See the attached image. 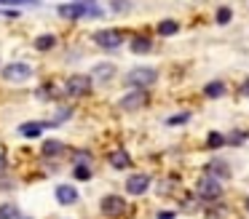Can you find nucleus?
<instances>
[{"label":"nucleus","instance_id":"13","mask_svg":"<svg viewBox=\"0 0 249 219\" xmlns=\"http://www.w3.org/2000/svg\"><path fill=\"white\" fill-rule=\"evenodd\" d=\"M107 163L113 166V168H129L131 166V155L126 152V150H113V152L107 155Z\"/></svg>","mask_w":249,"mask_h":219},{"label":"nucleus","instance_id":"32","mask_svg":"<svg viewBox=\"0 0 249 219\" xmlns=\"http://www.w3.org/2000/svg\"><path fill=\"white\" fill-rule=\"evenodd\" d=\"M174 217H177L174 211H161V214H158V219H174Z\"/></svg>","mask_w":249,"mask_h":219},{"label":"nucleus","instance_id":"33","mask_svg":"<svg viewBox=\"0 0 249 219\" xmlns=\"http://www.w3.org/2000/svg\"><path fill=\"white\" fill-rule=\"evenodd\" d=\"M241 94H244V96H249V80H244V85H241Z\"/></svg>","mask_w":249,"mask_h":219},{"label":"nucleus","instance_id":"35","mask_svg":"<svg viewBox=\"0 0 249 219\" xmlns=\"http://www.w3.org/2000/svg\"><path fill=\"white\" fill-rule=\"evenodd\" d=\"M244 206H247V211H249V195H247V201H244Z\"/></svg>","mask_w":249,"mask_h":219},{"label":"nucleus","instance_id":"18","mask_svg":"<svg viewBox=\"0 0 249 219\" xmlns=\"http://www.w3.org/2000/svg\"><path fill=\"white\" fill-rule=\"evenodd\" d=\"M0 219H22L17 203H0Z\"/></svg>","mask_w":249,"mask_h":219},{"label":"nucleus","instance_id":"11","mask_svg":"<svg viewBox=\"0 0 249 219\" xmlns=\"http://www.w3.org/2000/svg\"><path fill=\"white\" fill-rule=\"evenodd\" d=\"M56 195V203H62V206H72V203H78V190L72 185H59L54 190Z\"/></svg>","mask_w":249,"mask_h":219},{"label":"nucleus","instance_id":"14","mask_svg":"<svg viewBox=\"0 0 249 219\" xmlns=\"http://www.w3.org/2000/svg\"><path fill=\"white\" fill-rule=\"evenodd\" d=\"M129 48L142 56V53H150V51H153V40H150L147 35H134V37L129 40Z\"/></svg>","mask_w":249,"mask_h":219},{"label":"nucleus","instance_id":"16","mask_svg":"<svg viewBox=\"0 0 249 219\" xmlns=\"http://www.w3.org/2000/svg\"><path fill=\"white\" fill-rule=\"evenodd\" d=\"M204 96H209V99H220V96H225V83H222V80H212V83H206Z\"/></svg>","mask_w":249,"mask_h":219},{"label":"nucleus","instance_id":"26","mask_svg":"<svg viewBox=\"0 0 249 219\" xmlns=\"http://www.w3.org/2000/svg\"><path fill=\"white\" fill-rule=\"evenodd\" d=\"M190 120V112H179V115L166 118V126H179V123H188Z\"/></svg>","mask_w":249,"mask_h":219},{"label":"nucleus","instance_id":"2","mask_svg":"<svg viewBox=\"0 0 249 219\" xmlns=\"http://www.w3.org/2000/svg\"><path fill=\"white\" fill-rule=\"evenodd\" d=\"M156 80H158V72L153 67H134L126 75V85H131V88H150Z\"/></svg>","mask_w":249,"mask_h":219},{"label":"nucleus","instance_id":"1","mask_svg":"<svg viewBox=\"0 0 249 219\" xmlns=\"http://www.w3.org/2000/svg\"><path fill=\"white\" fill-rule=\"evenodd\" d=\"M196 192H198L201 201L214 203V201H220V198H222V185H220V179H217V176L204 174L198 179V185H196Z\"/></svg>","mask_w":249,"mask_h":219},{"label":"nucleus","instance_id":"22","mask_svg":"<svg viewBox=\"0 0 249 219\" xmlns=\"http://www.w3.org/2000/svg\"><path fill=\"white\" fill-rule=\"evenodd\" d=\"M70 115H72V107H59L56 118H54V120H49V126H51V128H54V126H62V123H65Z\"/></svg>","mask_w":249,"mask_h":219},{"label":"nucleus","instance_id":"30","mask_svg":"<svg viewBox=\"0 0 249 219\" xmlns=\"http://www.w3.org/2000/svg\"><path fill=\"white\" fill-rule=\"evenodd\" d=\"M244 139H247V134H231V136H228L225 142H231V144H241Z\"/></svg>","mask_w":249,"mask_h":219},{"label":"nucleus","instance_id":"27","mask_svg":"<svg viewBox=\"0 0 249 219\" xmlns=\"http://www.w3.org/2000/svg\"><path fill=\"white\" fill-rule=\"evenodd\" d=\"M75 166H89V160H91V152H86V150H81V152H75Z\"/></svg>","mask_w":249,"mask_h":219},{"label":"nucleus","instance_id":"7","mask_svg":"<svg viewBox=\"0 0 249 219\" xmlns=\"http://www.w3.org/2000/svg\"><path fill=\"white\" fill-rule=\"evenodd\" d=\"M94 43H97L99 48H118L121 43H124V32H118V30H99V32H94Z\"/></svg>","mask_w":249,"mask_h":219},{"label":"nucleus","instance_id":"29","mask_svg":"<svg viewBox=\"0 0 249 219\" xmlns=\"http://www.w3.org/2000/svg\"><path fill=\"white\" fill-rule=\"evenodd\" d=\"M3 5H40V0H0Z\"/></svg>","mask_w":249,"mask_h":219},{"label":"nucleus","instance_id":"8","mask_svg":"<svg viewBox=\"0 0 249 219\" xmlns=\"http://www.w3.org/2000/svg\"><path fill=\"white\" fill-rule=\"evenodd\" d=\"M147 187H150V176L147 174H129V179H126V192L129 195H142V192H147Z\"/></svg>","mask_w":249,"mask_h":219},{"label":"nucleus","instance_id":"34","mask_svg":"<svg viewBox=\"0 0 249 219\" xmlns=\"http://www.w3.org/2000/svg\"><path fill=\"white\" fill-rule=\"evenodd\" d=\"M72 3H81V5H91V3H97V0H72Z\"/></svg>","mask_w":249,"mask_h":219},{"label":"nucleus","instance_id":"6","mask_svg":"<svg viewBox=\"0 0 249 219\" xmlns=\"http://www.w3.org/2000/svg\"><path fill=\"white\" fill-rule=\"evenodd\" d=\"M99 208H102V214L105 217H121V214L126 211V201L121 195H105L102 201H99Z\"/></svg>","mask_w":249,"mask_h":219},{"label":"nucleus","instance_id":"9","mask_svg":"<svg viewBox=\"0 0 249 219\" xmlns=\"http://www.w3.org/2000/svg\"><path fill=\"white\" fill-rule=\"evenodd\" d=\"M56 14L65 16V19H70V21H78V19L86 16V5H81V3H62V5H56Z\"/></svg>","mask_w":249,"mask_h":219},{"label":"nucleus","instance_id":"25","mask_svg":"<svg viewBox=\"0 0 249 219\" xmlns=\"http://www.w3.org/2000/svg\"><path fill=\"white\" fill-rule=\"evenodd\" d=\"M129 8H131V0H110V11H115V14H126Z\"/></svg>","mask_w":249,"mask_h":219},{"label":"nucleus","instance_id":"19","mask_svg":"<svg viewBox=\"0 0 249 219\" xmlns=\"http://www.w3.org/2000/svg\"><path fill=\"white\" fill-rule=\"evenodd\" d=\"M54 46H56V37H54V35H40V37H35V48H38V51H51Z\"/></svg>","mask_w":249,"mask_h":219},{"label":"nucleus","instance_id":"23","mask_svg":"<svg viewBox=\"0 0 249 219\" xmlns=\"http://www.w3.org/2000/svg\"><path fill=\"white\" fill-rule=\"evenodd\" d=\"M72 176H75L78 182H89L91 179V168H89V166H75V168H72Z\"/></svg>","mask_w":249,"mask_h":219},{"label":"nucleus","instance_id":"15","mask_svg":"<svg viewBox=\"0 0 249 219\" xmlns=\"http://www.w3.org/2000/svg\"><path fill=\"white\" fill-rule=\"evenodd\" d=\"M40 152H43L46 158H56V155L65 152V144H62L59 139H46V142H43V150H40Z\"/></svg>","mask_w":249,"mask_h":219},{"label":"nucleus","instance_id":"10","mask_svg":"<svg viewBox=\"0 0 249 219\" xmlns=\"http://www.w3.org/2000/svg\"><path fill=\"white\" fill-rule=\"evenodd\" d=\"M113 78H115V64H110V62H99V64H94V69H91V80L107 83V80H113Z\"/></svg>","mask_w":249,"mask_h":219},{"label":"nucleus","instance_id":"5","mask_svg":"<svg viewBox=\"0 0 249 219\" xmlns=\"http://www.w3.org/2000/svg\"><path fill=\"white\" fill-rule=\"evenodd\" d=\"M3 78L11 80V83H24V80L33 78V67L27 62H11L3 67Z\"/></svg>","mask_w":249,"mask_h":219},{"label":"nucleus","instance_id":"21","mask_svg":"<svg viewBox=\"0 0 249 219\" xmlns=\"http://www.w3.org/2000/svg\"><path fill=\"white\" fill-rule=\"evenodd\" d=\"M35 96H38V99H46V101H49V99H56L59 94L54 91V83H46V85H40V88L35 91Z\"/></svg>","mask_w":249,"mask_h":219},{"label":"nucleus","instance_id":"3","mask_svg":"<svg viewBox=\"0 0 249 219\" xmlns=\"http://www.w3.org/2000/svg\"><path fill=\"white\" fill-rule=\"evenodd\" d=\"M147 101H150V91H147V88H134V91H129V94L118 101V110L137 112V110H142Z\"/></svg>","mask_w":249,"mask_h":219},{"label":"nucleus","instance_id":"28","mask_svg":"<svg viewBox=\"0 0 249 219\" xmlns=\"http://www.w3.org/2000/svg\"><path fill=\"white\" fill-rule=\"evenodd\" d=\"M231 8H220L217 11V24H228V21H231Z\"/></svg>","mask_w":249,"mask_h":219},{"label":"nucleus","instance_id":"24","mask_svg":"<svg viewBox=\"0 0 249 219\" xmlns=\"http://www.w3.org/2000/svg\"><path fill=\"white\" fill-rule=\"evenodd\" d=\"M206 144H209L212 150H217V147H222V144H225V136H222L220 131H212L209 136H206Z\"/></svg>","mask_w":249,"mask_h":219},{"label":"nucleus","instance_id":"20","mask_svg":"<svg viewBox=\"0 0 249 219\" xmlns=\"http://www.w3.org/2000/svg\"><path fill=\"white\" fill-rule=\"evenodd\" d=\"M177 30H179V24L174 19H166V21H161V24H158V35H163V37L174 35Z\"/></svg>","mask_w":249,"mask_h":219},{"label":"nucleus","instance_id":"4","mask_svg":"<svg viewBox=\"0 0 249 219\" xmlns=\"http://www.w3.org/2000/svg\"><path fill=\"white\" fill-rule=\"evenodd\" d=\"M91 83H94V80L89 78V75L75 72V75H70V78L65 80V94H70V96H86L89 91H91Z\"/></svg>","mask_w":249,"mask_h":219},{"label":"nucleus","instance_id":"31","mask_svg":"<svg viewBox=\"0 0 249 219\" xmlns=\"http://www.w3.org/2000/svg\"><path fill=\"white\" fill-rule=\"evenodd\" d=\"M6 166H8V160H6V152H3V150H0V174H3V171H6Z\"/></svg>","mask_w":249,"mask_h":219},{"label":"nucleus","instance_id":"12","mask_svg":"<svg viewBox=\"0 0 249 219\" xmlns=\"http://www.w3.org/2000/svg\"><path fill=\"white\" fill-rule=\"evenodd\" d=\"M46 128H51L49 120H46V123L43 120H27V123H22V126H19V134H22V136H27V139H35V136H40Z\"/></svg>","mask_w":249,"mask_h":219},{"label":"nucleus","instance_id":"17","mask_svg":"<svg viewBox=\"0 0 249 219\" xmlns=\"http://www.w3.org/2000/svg\"><path fill=\"white\" fill-rule=\"evenodd\" d=\"M206 174L217 176V179H228V176H231V168H228V163H222V160H214V163H209Z\"/></svg>","mask_w":249,"mask_h":219}]
</instances>
